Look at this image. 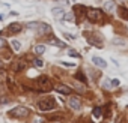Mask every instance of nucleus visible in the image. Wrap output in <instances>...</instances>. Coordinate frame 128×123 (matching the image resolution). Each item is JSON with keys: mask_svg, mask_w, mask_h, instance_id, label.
<instances>
[{"mask_svg": "<svg viewBox=\"0 0 128 123\" xmlns=\"http://www.w3.org/2000/svg\"><path fill=\"white\" fill-rule=\"evenodd\" d=\"M9 116L11 117H15V119H23L26 116H29V110L26 107H15L9 111Z\"/></svg>", "mask_w": 128, "mask_h": 123, "instance_id": "f257e3e1", "label": "nucleus"}, {"mask_svg": "<svg viewBox=\"0 0 128 123\" xmlns=\"http://www.w3.org/2000/svg\"><path fill=\"white\" fill-rule=\"evenodd\" d=\"M63 20H65V21H74L76 20V14L74 12H65V15H63Z\"/></svg>", "mask_w": 128, "mask_h": 123, "instance_id": "4468645a", "label": "nucleus"}, {"mask_svg": "<svg viewBox=\"0 0 128 123\" xmlns=\"http://www.w3.org/2000/svg\"><path fill=\"white\" fill-rule=\"evenodd\" d=\"M50 32H51V27H50L47 23H38V26H36V33H38L39 36L48 35Z\"/></svg>", "mask_w": 128, "mask_h": 123, "instance_id": "39448f33", "label": "nucleus"}, {"mask_svg": "<svg viewBox=\"0 0 128 123\" xmlns=\"http://www.w3.org/2000/svg\"><path fill=\"white\" fill-rule=\"evenodd\" d=\"M68 54H70L71 57H78V54H77V53H76L74 50H70V51H68Z\"/></svg>", "mask_w": 128, "mask_h": 123, "instance_id": "393cba45", "label": "nucleus"}, {"mask_svg": "<svg viewBox=\"0 0 128 123\" xmlns=\"http://www.w3.org/2000/svg\"><path fill=\"white\" fill-rule=\"evenodd\" d=\"M118 12H119V17H120L122 20H126V21H128V9H126V8H119Z\"/></svg>", "mask_w": 128, "mask_h": 123, "instance_id": "ddd939ff", "label": "nucleus"}, {"mask_svg": "<svg viewBox=\"0 0 128 123\" xmlns=\"http://www.w3.org/2000/svg\"><path fill=\"white\" fill-rule=\"evenodd\" d=\"M113 44H114V45H125L126 42H125V39H122V38H114V39H113Z\"/></svg>", "mask_w": 128, "mask_h": 123, "instance_id": "a211bd4d", "label": "nucleus"}, {"mask_svg": "<svg viewBox=\"0 0 128 123\" xmlns=\"http://www.w3.org/2000/svg\"><path fill=\"white\" fill-rule=\"evenodd\" d=\"M21 30H23V26H21L20 23H12V24H9V26H8V32H9V33H12V35L20 33Z\"/></svg>", "mask_w": 128, "mask_h": 123, "instance_id": "0eeeda50", "label": "nucleus"}, {"mask_svg": "<svg viewBox=\"0 0 128 123\" xmlns=\"http://www.w3.org/2000/svg\"><path fill=\"white\" fill-rule=\"evenodd\" d=\"M84 36H86V39H88L89 44H92V45H95L98 48H102V39L100 36H96V35L94 36V33H89V32H86Z\"/></svg>", "mask_w": 128, "mask_h": 123, "instance_id": "7ed1b4c3", "label": "nucleus"}, {"mask_svg": "<svg viewBox=\"0 0 128 123\" xmlns=\"http://www.w3.org/2000/svg\"><path fill=\"white\" fill-rule=\"evenodd\" d=\"M0 68H2V60H0Z\"/></svg>", "mask_w": 128, "mask_h": 123, "instance_id": "bb28decb", "label": "nucleus"}, {"mask_svg": "<svg viewBox=\"0 0 128 123\" xmlns=\"http://www.w3.org/2000/svg\"><path fill=\"white\" fill-rule=\"evenodd\" d=\"M38 108L41 111H51L54 108V101L53 99H48V101H39L38 102Z\"/></svg>", "mask_w": 128, "mask_h": 123, "instance_id": "20e7f679", "label": "nucleus"}, {"mask_svg": "<svg viewBox=\"0 0 128 123\" xmlns=\"http://www.w3.org/2000/svg\"><path fill=\"white\" fill-rule=\"evenodd\" d=\"M38 83L42 84V86H44V84H48V77H45V75L39 77V78H38Z\"/></svg>", "mask_w": 128, "mask_h": 123, "instance_id": "aec40b11", "label": "nucleus"}, {"mask_svg": "<svg viewBox=\"0 0 128 123\" xmlns=\"http://www.w3.org/2000/svg\"><path fill=\"white\" fill-rule=\"evenodd\" d=\"M12 48H14V51H20V48H21V44H20L18 41H12Z\"/></svg>", "mask_w": 128, "mask_h": 123, "instance_id": "412c9836", "label": "nucleus"}, {"mask_svg": "<svg viewBox=\"0 0 128 123\" xmlns=\"http://www.w3.org/2000/svg\"><path fill=\"white\" fill-rule=\"evenodd\" d=\"M76 78H77V80H80L82 83H86V77H84V74H83V72H77V74H76Z\"/></svg>", "mask_w": 128, "mask_h": 123, "instance_id": "6ab92c4d", "label": "nucleus"}, {"mask_svg": "<svg viewBox=\"0 0 128 123\" xmlns=\"http://www.w3.org/2000/svg\"><path fill=\"white\" fill-rule=\"evenodd\" d=\"M62 65H63V66H68V68H72V66H74L72 63H66V62H63V63H62Z\"/></svg>", "mask_w": 128, "mask_h": 123, "instance_id": "a878e982", "label": "nucleus"}, {"mask_svg": "<svg viewBox=\"0 0 128 123\" xmlns=\"http://www.w3.org/2000/svg\"><path fill=\"white\" fill-rule=\"evenodd\" d=\"M33 65H35V66H38V68H41L44 63H42V60H39V59H35V60H33Z\"/></svg>", "mask_w": 128, "mask_h": 123, "instance_id": "5701e85b", "label": "nucleus"}, {"mask_svg": "<svg viewBox=\"0 0 128 123\" xmlns=\"http://www.w3.org/2000/svg\"><path fill=\"white\" fill-rule=\"evenodd\" d=\"M51 14H53V17H54L56 20H63V15H65V11H63L62 8H54V9L51 11Z\"/></svg>", "mask_w": 128, "mask_h": 123, "instance_id": "9d476101", "label": "nucleus"}, {"mask_svg": "<svg viewBox=\"0 0 128 123\" xmlns=\"http://www.w3.org/2000/svg\"><path fill=\"white\" fill-rule=\"evenodd\" d=\"M50 44H54V45H59L60 48H63V47H66L65 45V42H60V41H57V39H54V38H50V41H48Z\"/></svg>", "mask_w": 128, "mask_h": 123, "instance_id": "dca6fc26", "label": "nucleus"}, {"mask_svg": "<svg viewBox=\"0 0 128 123\" xmlns=\"http://www.w3.org/2000/svg\"><path fill=\"white\" fill-rule=\"evenodd\" d=\"M86 17H88L89 21L96 23V21L101 20V12H100L98 9H95V8H89V9L86 11Z\"/></svg>", "mask_w": 128, "mask_h": 123, "instance_id": "f03ea898", "label": "nucleus"}, {"mask_svg": "<svg viewBox=\"0 0 128 123\" xmlns=\"http://www.w3.org/2000/svg\"><path fill=\"white\" fill-rule=\"evenodd\" d=\"M68 104H70V107H71L72 110H80V108H82V101L77 99V98H70Z\"/></svg>", "mask_w": 128, "mask_h": 123, "instance_id": "1a4fd4ad", "label": "nucleus"}, {"mask_svg": "<svg viewBox=\"0 0 128 123\" xmlns=\"http://www.w3.org/2000/svg\"><path fill=\"white\" fill-rule=\"evenodd\" d=\"M120 84V81L119 80H112V87H118Z\"/></svg>", "mask_w": 128, "mask_h": 123, "instance_id": "b1692460", "label": "nucleus"}, {"mask_svg": "<svg viewBox=\"0 0 128 123\" xmlns=\"http://www.w3.org/2000/svg\"><path fill=\"white\" fill-rule=\"evenodd\" d=\"M92 116H94L95 119H100V117H101V107H94V110H92Z\"/></svg>", "mask_w": 128, "mask_h": 123, "instance_id": "2eb2a0df", "label": "nucleus"}, {"mask_svg": "<svg viewBox=\"0 0 128 123\" xmlns=\"http://www.w3.org/2000/svg\"><path fill=\"white\" fill-rule=\"evenodd\" d=\"M44 51H45V45H36L35 47V53L36 54H44Z\"/></svg>", "mask_w": 128, "mask_h": 123, "instance_id": "f3484780", "label": "nucleus"}, {"mask_svg": "<svg viewBox=\"0 0 128 123\" xmlns=\"http://www.w3.org/2000/svg\"><path fill=\"white\" fill-rule=\"evenodd\" d=\"M26 68V63L23 60H17V62H14V63L11 65V69L14 71V72H20V71H23Z\"/></svg>", "mask_w": 128, "mask_h": 123, "instance_id": "423d86ee", "label": "nucleus"}, {"mask_svg": "<svg viewBox=\"0 0 128 123\" xmlns=\"http://www.w3.org/2000/svg\"><path fill=\"white\" fill-rule=\"evenodd\" d=\"M114 9H116V3L113 2V0H108V2L104 3V11H107V12H113Z\"/></svg>", "mask_w": 128, "mask_h": 123, "instance_id": "f8f14e48", "label": "nucleus"}, {"mask_svg": "<svg viewBox=\"0 0 128 123\" xmlns=\"http://www.w3.org/2000/svg\"><path fill=\"white\" fill-rule=\"evenodd\" d=\"M92 62H94V65H96L98 68H107V62L102 57H94Z\"/></svg>", "mask_w": 128, "mask_h": 123, "instance_id": "9b49d317", "label": "nucleus"}, {"mask_svg": "<svg viewBox=\"0 0 128 123\" xmlns=\"http://www.w3.org/2000/svg\"><path fill=\"white\" fill-rule=\"evenodd\" d=\"M56 90L59 93H62V95H71L72 93V89L68 87V86H65V84H57L56 86Z\"/></svg>", "mask_w": 128, "mask_h": 123, "instance_id": "6e6552de", "label": "nucleus"}, {"mask_svg": "<svg viewBox=\"0 0 128 123\" xmlns=\"http://www.w3.org/2000/svg\"><path fill=\"white\" fill-rule=\"evenodd\" d=\"M6 45H8L6 39H5V38H2V36H0V48H5Z\"/></svg>", "mask_w": 128, "mask_h": 123, "instance_id": "4be33fe9", "label": "nucleus"}]
</instances>
